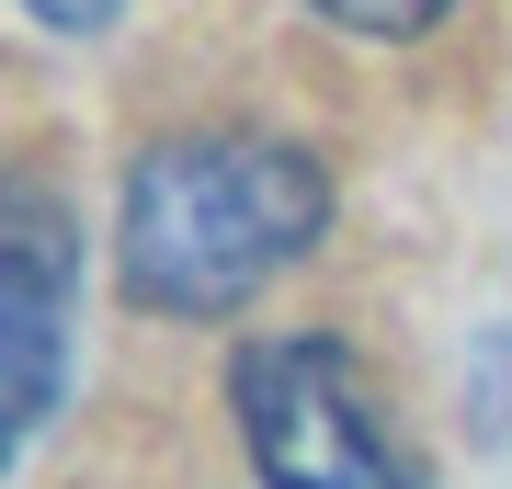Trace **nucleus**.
<instances>
[{
	"mask_svg": "<svg viewBox=\"0 0 512 489\" xmlns=\"http://www.w3.org/2000/svg\"><path fill=\"white\" fill-rule=\"evenodd\" d=\"M23 12L57 23V35H103V23H114V0H23Z\"/></svg>",
	"mask_w": 512,
	"mask_h": 489,
	"instance_id": "obj_5",
	"label": "nucleus"
},
{
	"mask_svg": "<svg viewBox=\"0 0 512 489\" xmlns=\"http://www.w3.org/2000/svg\"><path fill=\"white\" fill-rule=\"evenodd\" d=\"M69 217L35 194V182H12V205H0V364H12V444L46 433L57 410V364H69Z\"/></svg>",
	"mask_w": 512,
	"mask_h": 489,
	"instance_id": "obj_3",
	"label": "nucleus"
},
{
	"mask_svg": "<svg viewBox=\"0 0 512 489\" xmlns=\"http://www.w3.org/2000/svg\"><path fill=\"white\" fill-rule=\"evenodd\" d=\"M239 433H251V478L262 489H421L410 455L387 444V410L365 399L342 342L296 330V342H251L228 376Z\"/></svg>",
	"mask_w": 512,
	"mask_h": 489,
	"instance_id": "obj_2",
	"label": "nucleus"
},
{
	"mask_svg": "<svg viewBox=\"0 0 512 489\" xmlns=\"http://www.w3.org/2000/svg\"><path fill=\"white\" fill-rule=\"evenodd\" d=\"M319 23H342V35H421V23H444L456 0H308Z\"/></svg>",
	"mask_w": 512,
	"mask_h": 489,
	"instance_id": "obj_4",
	"label": "nucleus"
},
{
	"mask_svg": "<svg viewBox=\"0 0 512 489\" xmlns=\"http://www.w3.org/2000/svg\"><path fill=\"white\" fill-rule=\"evenodd\" d=\"M319 228H330V171L308 148H285L262 126H194V137L137 148L126 217H114V262H126L137 308L228 319L285 262H308Z\"/></svg>",
	"mask_w": 512,
	"mask_h": 489,
	"instance_id": "obj_1",
	"label": "nucleus"
}]
</instances>
